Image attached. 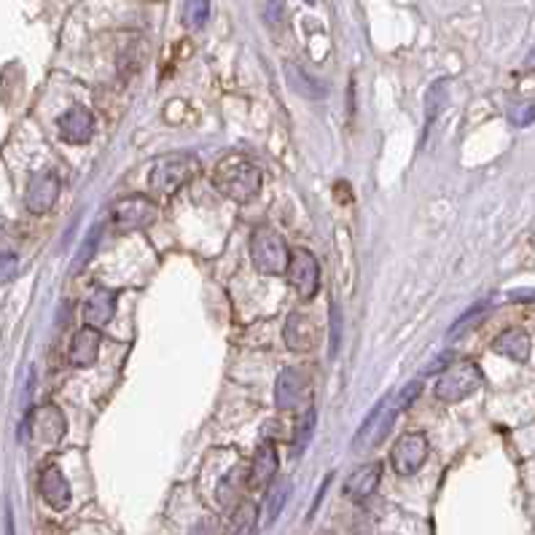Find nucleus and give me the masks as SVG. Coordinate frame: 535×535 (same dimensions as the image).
I'll list each match as a JSON object with an SVG mask.
<instances>
[{
  "instance_id": "obj_1",
  "label": "nucleus",
  "mask_w": 535,
  "mask_h": 535,
  "mask_svg": "<svg viewBox=\"0 0 535 535\" xmlns=\"http://www.w3.org/2000/svg\"><path fill=\"white\" fill-rule=\"evenodd\" d=\"M213 186L229 200L245 205L258 197L261 192V170L248 156L231 154L218 162L213 173Z\"/></svg>"
},
{
  "instance_id": "obj_2",
  "label": "nucleus",
  "mask_w": 535,
  "mask_h": 535,
  "mask_svg": "<svg viewBox=\"0 0 535 535\" xmlns=\"http://www.w3.org/2000/svg\"><path fill=\"white\" fill-rule=\"evenodd\" d=\"M200 164L192 154H173L159 159L151 167L148 175V189L154 197H173L178 189H183L194 175H197Z\"/></svg>"
},
{
  "instance_id": "obj_3",
  "label": "nucleus",
  "mask_w": 535,
  "mask_h": 535,
  "mask_svg": "<svg viewBox=\"0 0 535 535\" xmlns=\"http://www.w3.org/2000/svg\"><path fill=\"white\" fill-rule=\"evenodd\" d=\"M250 258L261 275H283L291 264V250L280 231L272 226H258L250 234Z\"/></svg>"
},
{
  "instance_id": "obj_4",
  "label": "nucleus",
  "mask_w": 535,
  "mask_h": 535,
  "mask_svg": "<svg viewBox=\"0 0 535 535\" xmlns=\"http://www.w3.org/2000/svg\"><path fill=\"white\" fill-rule=\"evenodd\" d=\"M484 385V374L474 361H460L449 366L436 382V399L444 404H457L474 396Z\"/></svg>"
},
{
  "instance_id": "obj_5",
  "label": "nucleus",
  "mask_w": 535,
  "mask_h": 535,
  "mask_svg": "<svg viewBox=\"0 0 535 535\" xmlns=\"http://www.w3.org/2000/svg\"><path fill=\"white\" fill-rule=\"evenodd\" d=\"M288 280L302 302L315 299L321 291V264L315 253H310L307 248H294L291 264H288Z\"/></svg>"
},
{
  "instance_id": "obj_6",
  "label": "nucleus",
  "mask_w": 535,
  "mask_h": 535,
  "mask_svg": "<svg viewBox=\"0 0 535 535\" xmlns=\"http://www.w3.org/2000/svg\"><path fill=\"white\" fill-rule=\"evenodd\" d=\"M159 218V208L148 197H127L110 208V221L118 231H140L148 229Z\"/></svg>"
},
{
  "instance_id": "obj_7",
  "label": "nucleus",
  "mask_w": 535,
  "mask_h": 535,
  "mask_svg": "<svg viewBox=\"0 0 535 535\" xmlns=\"http://www.w3.org/2000/svg\"><path fill=\"white\" fill-rule=\"evenodd\" d=\"M428 438L423 433H407L401 436L396 444H393V452H390V460H393V468L399 476H415L423 463L428 460Z\"/></svg>"
},
{
  "instance_id": "obj_8",
  "label": "nucleus",
  "mask_w": 535,
  "mask_h": 535,
  "mask_svg": "<svg viewBox=\"0 0 535 535\" xmlns=\"http://www.w3.org/2000/svg\"><path fill=\"white\" fill-rule=\"evenodd\" d=\"M27 428H30L33 441L46 444V446H54V444H60V441L65 438L68 423H65V415H62L57 407L46 404V407H38V409L30 415Z\"/></svg>"
},
{
  "instance_id": "obj_9",
  "label": "nucleus",
  "mask_w": 535,
  "mask_h": 535,
  "mask_svg": "<svg viewBox=\"0 0 535 535\" xmlns=\"http://www.w3.org/2000/svg\"><path fill=\"white\" fill-rule=\"evenodd\" d=\"M60 197V178L54 173H38L30 178L24 192V208L33 215H46Z\"/></svg>"
},
{
  "instance_id": "obj_10",
  "label": "nucleus",
  "mask_w": 535,
  "mask_h": 535,
  "mask_svg": "<svg viewBox=\"0 0 535 535\" xmlns=\"http://www.w3.org/2000/svg\"><path fill=\"white\" fill-rule=\"evenodd\" d=\"M307 393V371L302 366H288L280 371L275 382V407L280 412H291Z\"/></svg>"
},
{
  "instance_id": "obj_11",
  "label": "nucleus",
  "mask_w": 535,
  "mask_h": 535,
  "mask_svg": "<svg viewBox=\"0 0 535 535\" xmlns=\"http://www.w3.org/2000/svg\"><path fill=\"white\" fill-rule=\"evenodd\" d=\"M57 129L60 137L70 145H84L92 140L95 135V116L92 110H87L84 106L68 108L60 118H57Z\"/></svg>"
},
{
  "instance_id": "obj_12",
  "label": "nucleus",
  "mask_w": 535,
  "mask_h": 535,
  "mask_svg": "<svg viewBox=\"0 0 535 535\" xmlns=\"http://www.w3.org/2000/svg\"><path fill=\"white\" fill-rule=\"evenodd\" d=\"M38 493H41V498L46 501V506L54 509V512H65V509L70 506V498H73L70 484H68L65 474H62L57 465H49V468L41 471Z\"/></svg>"
},
{
  "instance_id": "obj_13",
  "label": "nucleus",
  "mask_w": 535,
  "mask_h": 535,
  "mask_svg": "<svg viewBox=\"0 0 535 535\" xmlns=\"http://www.w3.org/2000/svg\"><path fill=\"white\" fill-rule=\"evenodd\" d=\"M393 420H396V409H388L385 407V401L366 418V423L358 428L355 433V438H352V449H363V446H374V444H380L385 436H388V430L393 426Z\"/></svg>"
},
{
  "instance_id": "obj_14",
  "label": "nucleus",
  "mask_w": 535,
  "mask_h": 535,
  "mask_svg": "<svg viewBox=\"0 0 535 535\" xmlns=\"http://www.w3.org/2000/svg\"><path fill=\"white\" fill-rule=\"evenodd\" d=\"M380 479H382V463H366V465L355 468L344 482V498H350V501L371 498L374 490L380 487Z\"/></svg>"
},
{
  "instance_id": "obj_15",
  "label": "nucleus",
  "mask_w": 535,
  "mask_h": 535,
  "mask_svg": "<svg viewBox=\"0 0 535 535\" xmlns=\"http://www.w3.org/2000/svg\"><path fill=\"white\" fill-rule=\"evenodd\" d=\"M100 344H103L100 331L84 325V328L73 336V342H70V352H68L70 363L79 366V369L95 366V361H98V355H100Z\"/></svg>"
},
{
  "instance_id": "obj_16",
  "label": "nucleus",
  "mask_w": 535,
  "mask_h": 535,
  "mask_svg": "<svg viewBox=\"0 0 535 535\" xmlns=\"http://www.w3.org/2000/svg\"><path fill=\"white\" fill-rule=\"evenodd\" d=\"M116 291H110V288H95L92 291V296L87 299V305H84V321L89 328H103L110 323V318L116 315Z\"/></svg>"
},
{
  "instance_id": "obj_17",
  "label": "nucleus",
  "mask_w": 535,
  "mask_h": 535,
  "mask_svg": "<svg viewBox=\"0 0 535 535\" xmlns=\"http://www.w3.org/2000/svg\"><path fill=\"white\" fill-rule=\"evenodd\" d=\"M493 350L498 355H506V358L517 361V363H525V361H530L533 342H530L528 331H522V328H506L501 336H495Z\"/></svg>"
},
{
  "instance_id": "obj_18",
  "label": "nucleus",
  "mask_w": 535,
  "mask_h": 535,
  "mask_svg": "<svg viewBox=\"0 0 535 535\" xmlns=\"http://www.w3.org/2000/svg\"><path fill=\"white\" fill-rule=\"evenodd\" d=\"M277 465H280V460H277V446H275L272 441H261L258 449H256V455H253V463H250V476H248L250 484H253V487H267V484L275 479Z\"/></svg>"
},
{
  "instance_id": "obj_19",
  "label": "nucleus",
  "mask_w": 535,
  "mask_h": 535,
  "mask_svg": "<svg viewBox=\"0 0 535 535\" xmlns=\"http://www.w3.org/2000/svg\"><path fill=\"white\" fill-rule=\"evenodd\" d=\"M283 336H286L288 350H294V352H307V350L315 344V325H313V321H310L305 313H291L288 321H286Z\"/></svg>"
},
{
  "instance_id": "obj_20",
  "label": "nucleus",
  "mask_w": 535,
  "mask_h": 535,
  "mask_svg": "<svg viewBox=\"0 0 535 535\" xmlns=\"http://www.w3.org/2000/svg\"><path fill=\"white\" fill-rule=\"evenodd\" d=\"M286 79H288L291 89H294L296 95L307 98V100H323V98L328 95L325 84L318 81L315 76H310L307 70H302L299 65H286Z\"/></svg>"
},
{
  "instance_id": "obj_21",
  "label": "nucleus",
  "mask_w": 535,
  "mask_h": 535,
  "mask_svg": "<svg viewBox=\"0 0 535 535\" xmlns=\"http://www.w3.org/2000/svg\"><path fill=\"white\" fill-rule=\"evenodd\" d=\"M242 487H245V468H242V465H237V468H231V471L218 482V490H215L218 503H221L223 509L234 506V503H237V498L242 495Z\"/></svg>"
},
{
  "instance_id": "obj_22",
  "label": "nucleus",
  "mask_w": 535,
  "mask_h": 535,
  "mask_svg": "<svg viewBox=\"0 0 535 535\" xmlns=\"http://www.w3.org/2000/svg\"><path fill=\"white\" fill-rule=\"evenodd\" d=\"M100 234H103V226H100V223H95V226L89 229V234L84 237V242H81V248H79L76 258H73V267H70V272H73V275H79V272H84V269L89 267V261H92V258H95V253H98Z\"/></svg>"
},
{
  "instance_id": "obj_23",
  "label": "nucleus",
  "mask_w": 535,
  "mask_h": 535,
  "mask_svg": "<svg viewBox=\"0 0 535 535\" xmlns=\"http://www.w3.org/2000/svg\"><path fill=\"white\" fill-rule=\"evenodd\" d=\"M315 409L313 407H307L305 409V415H302V420H299V426H296V433H294V441H291V449H294V455L299 457L302 452H305V446L310 444V438H313V433H315Z\"/></svg>"
},
{
  "instance_id": "obj_24",
  "label": "nucleus",
  "mask_w": 535,
  "mask_h": 535,
  "mask_svg": "<svg viewBox=\"0 0 535 535\" xmlns=\"http://www.w3.org/2000/svg\"><path fill=\"white\" fill-rule=\"evenodd\" d=\"M256 506L253 503H242V506H237V512L231 514V525L226 528V535H242V533H250V528H253V522H256Z\"/></svg>"
},
{
  "instance_id": "obj_25",
  "label": "nucleus",
  "mask_w": 535,
  "mask_h": 535,
  "mask_svg": "<svg viewBox=\"0 0 535 535\" xmlns=\"http://www.w3.org/2000/svg\"><path fill=\"white\" fill-rule=\"evenodd\" d=\"M211 16V0H189L186 3V24L192 30H202Z\"/></svg>"
},
{
  "instance_id": "obj_26",
  "label": "nucleus",
  "mask_w": 535,
  "mask_h": 535,
  "mask_svg": "<svg viewBox=\"0 0 535 535\" xmlns=\"http://www.w3.org/2000/svg\"><path fill=\"white\" fill-rule=\"evenodd\" d=\"M487 310H490V305H484V302H482V305H476V307H471V310H468V313H465L463 318H457V321H455V325L449 328V336L455 339V336H460L463 331L474 328L476 323H479L482 318H484V315H487Z\"/></svg>"
},
{
  "instance_id": "obj_27",
  "label": "nucleus",
  "mask_w": 535,
  "mask_h": 535,
  "mask_svg": "<svg viewBox=\"0 0 535 535\" xmlns=\"http://www.w3.org/2000/svg\"><path fill=\"white\" fill-rule=\"evenodd\" d=\"M288 493H291V484L288 482H277V487L269 495V506H267V520L269 522H275L280 517V512H283V506L288 501Z\"/></svg>"
},
{
  "instance_id": "obj_28",
  "label": "nucleus",
  "mask_w": 535,
  "mask_h": 535,
  "mask_svg": "<svg viewBox=\"0 0 535 535\" xmlns=\"http://www.w3.org/2000/svg\"><path fill=\"white\" fill-rule=\"evenodd\" d=\"M446 103V81L441 79V81H436L433 87H430L428 98H426V108H428V124H433V118L438 116V110L444 108Z\"/></svg>"
},
{
  "instance_id": "obj_29",
  "label": "nucleus",
  "mask_w": 535,
  "mask_h": 535,
  "mask_svg": "<svg viewBox=\"0 0 535 535\" xmlns=\"http://www.w3.org/2000/svg\"><path fill=\"white\" fill-rule=\"evenodd\" d=\"M509 121L514 127H530L535 121V100H525V103H517V106L509 110Z\"/></svg>"
},
{
  "instance_id": "obj_30",
  "label": "nucleus",
  "mask_w": 535,
  "mask_h": 535,
  "mask_svg": "<svg viewBox=\"0 0 535 535\" xmlns=\"http://www.w3.org/2000/svg\"><path fill=\"white\" fill-rule=\"evenodd\" d=\"M420 388H423V382L420 380H415V382H409L401 393H399V409L404 412V409H409L412 404H415V399L420 396Z\"/></svg>"
},
{
  "instance_id": "obj_31",
  "label": "nucleus",
  "mask_w": 535,
  "mask_h": 535,
  "mask_svg": "<svg viewBox=\"0 0 535 535\" xmlns=\"http://www.w3.org/2000/svg\"><path fill=\"white\" fill-rule=\"evenodd\" d=\"M339 339H342V315L339 307L331 305V355L339 352Z\"/></svg>"
},
{
  "instance_id": "obj_32",
  "label": "nucleus",
  "mask_w": 535,
  "mask_h": 535,
  "mask_svg": "<svg viewBox=\"0 0 535 535\" xmlns=\"http://www.w3.org/2000/svg\"><path fill=\"white\" fill-rule=\"evenodd\" d=\"M19 269V258L14 253H0V283L11 280Z\"/></svg>"
},
{
  "instance_id": "obj_33",
  "label": "nucleus",
  "mask_w": 535,
  "mask_h": 535,
  "mask_svg": "<svg viewBox=\"0 0 535 535\" xmlns=\"http://www.w3.org/2000/svg\"><path fill=\"white\" fill-rule=\"evenodd\" d=\"M283 8H286V3H283V0H267V11H264L267 22L277 24V22L283 19Z\"/></svg>"
},
{
  "instance_id": "obj_34",
  "label": "nucleus",
  "mask_w": 535,
  "mask_h": 535,
  "mask_svg": "<svg viewBox=\"0 0 535 535\" xmlns=\"http://www.w3.org/2000/svg\"><path fill=\"white\" fill-rule=\"evenodd\" d=\"M189 535H215V520H211V517L200 520V522L192 528V533Z\"/></svg>"
},
{
  "instance_id": "obj_35",
  "label": "nucleus",
  "mask_w": 535,
  "mask_h": 535,
  "mask_svg": "<svg viewBox=\"0 0 535 535\" xmlns=\"http://www.w3.org/2000/svg\"><path fill=\"white\" fill-rule=\"evenodd\" d=\"M5 535H16V530H14V517H11V509L5 512Z\"/></svg>"
},
{
  "instance_id": "obj_36",
  "label": "nucleus",
  "mask_w": 535,
  "mask_h": 535,
  "mask_svg": "<svg viewBox=\"0 0 535 535\" xmlns=\"http://www.w3.org/2000/svg\"><path fill=\"white\" fill-rule=\"evenodd\" d=\"M248 535H256V530H250V533H248Z\"/></svg>"
}]
</instances>
